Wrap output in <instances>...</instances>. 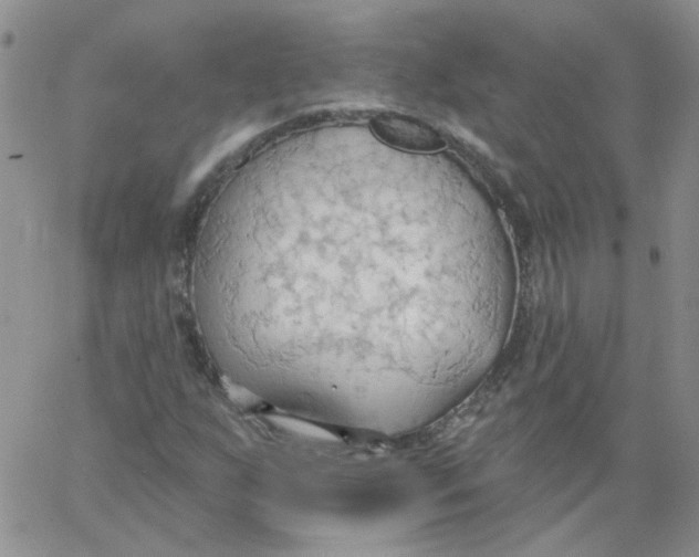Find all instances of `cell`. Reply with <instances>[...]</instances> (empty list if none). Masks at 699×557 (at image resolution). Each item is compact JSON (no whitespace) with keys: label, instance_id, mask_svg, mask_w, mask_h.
Returning <instances> with one entry per match:
<instances>
[{"label":"cell","instance_id":"6da1fadb","mask_svg":"<svg viewBox=\"0 0 699 557\" xmlns=\"http://www.w3.org/2000/svg\"><path fill=\"white\" fill-rule=\"evenodd\" d=\"M372 133L385 145L418 153L436 151L444 147L438 132L418 119L403 115H384L371 123Z\"/></svg>","mask_w":699,"mask_h":557}]
</instances>
